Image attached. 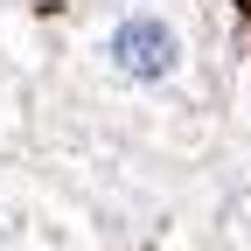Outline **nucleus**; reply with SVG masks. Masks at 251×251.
<instances>
[{
    "mask_svg": "<svg viewBox=\"0 0 251 251\" xmlns=\"http://www.w3.org/2000/svg\"><path fill=\"white\" fill-rule=\"evenodd\" d=\"M224 35L209 0H77L28 77V140L188 168L216 140Z\"/></svg>",
    "mask_w": 251,
    "mask_h": 251,
    "instance_id": "1",
    "label": "nucleus"
},
{
    "mask_svg": "<svg viewBox=\"0 0 251 251\" xmlns=\"http://www.w3.org/2000/svg\"><path fill=\"white\" fill-rule=\"evenodd\" d=\"M0 251H105V216L28 153H0Z\"/></svg>",
    "mask_w": 251,
    "mask_h": 251,
    "instance_id": "2",
    "label": "nucleus"
},
{
    "mask_svg": "<svg viewBox=\"0 0 251 251\" xmlns=\"http://www.w3.org/2000/svg\"><path fill=\"white\" fill-rule=\"evenodd\" d=\"M77 0H0V63L21 77L42 70V49H49V28L70 14Z\"/></svg>",
    "mask_w": 251,
    "mask_h": 251,
    "instance_id": "3",
    "label": "nucleus"
},
{
    "mask_svg": "<svg viewBox=\"0 0 251 251\" xmlns=\"http://www.w3.org/2000/svg\"><path fill=\"white\" fill-rule=\"evenodd\" d=\"M0 153H28V77L0 63Z\"/></svg>",
    "mask_w": 251,
    "mask_h": 251,
    "instance_id": "4",
    "label": "nucleus"
}]
</instances>
